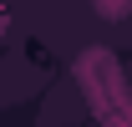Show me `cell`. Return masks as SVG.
<instances>
[{
	"label": "cell",
	"instance_id": "1",
	"mask_svg": "<svg viewBox=\"0 0 132 127\" xmlns=\"http://www.w3.org/2000/svg\"><path fill=\"white\" fill-rule=\"evenodd\" d=\"M92 5H97L102 20H122V15H132V0H92Z\"/></svg>",
	"mask_w": 132,
	"mask_h": 127
}]
</instances>
